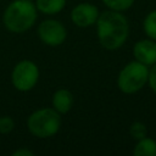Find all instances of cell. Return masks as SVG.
<instances>
[{
    "mask_svg": "<svg viewBox=\"0 0 156 156\" xmlns=\"http://www.w3.org/2000/svg\"><path fill=\"white\" fill-rule=\"evenodd\" d=\"M102 1L108 9L115 11H124L129 9L134 2V0H102Z\"/></svg>",
    "mask_w": 156,
    "mask_h": 156,
    "instance_id": "cell-13",
    "label": "cell"
},
{
    "mask_svg": "<svg viewBox=\"0 0 156 156\" xmlns=\"http://www.w3.org/2000/svg\"><path fill=\"white\" fill-rule=\"evenodd\" d=\"M96 26L99 41L107 50L121 48L128 38V21L119 11L111 10L102 12L96 20Z\"/></svg>",
    "mask_w": 156,
    "mask_h": 156,
    "instance_id": "cell-1",
    "label": "cell"
},
{
    "mask_svg": "<svg viewBox=\"0 0 156 156\" xmlns=\"http://www.w3.org/2000/svg\"><path fill=\"white\" fill-rule=\"evenodd\" d=\"M12 155H13V156H32L33 152L29 151V150H27V149H18V150H16Z\"/></svg>",
    "mask_w": 156,
    "mask_h": 156,
    "instance_id": "cell-17",
    "label": "cell"
},
{
    "mask_svg": "<svg viewBox=\"0 0 156 156\" xmlns=\"http://www.w3.org/2000/svg\"><path fill=\"white\" fill-rule=\"evenodd\" d=\"M39 78V69L37 65L29 60L18 62L12 71V84L20 91H28L37 84Z\"/></svg>",
    "mask_w": 156,
    "mask_h": 156,
    "instance_id": "cell-5",
    "label": "cell"
},
{
    "mask_svg": "<svg viewBox=\"0 0 156 156\" xmlns=\"http://www.w3.org/2000/svg\"><path fill=\"white\" fill-rule=\"evenodd\" d=\"M144 30L150 39L156 40V10L150 12L144 20Z\"/></svg>",
    "mask_w": 156,
    "mask_h": 156,
    "instance_id": "cell-12",
    "label": "cell"
},
{
    "mask_svg": "<svg viewBox=\"0 0 156 156\" xmlns=\"http://www.w3.org/2000/svg\"><path fill=\"white\" fill-rule=\"evenodd\" d=\"M147 82H149V84H150V88L156 93V63L152 65V68L149 71Z\"/></svg>",
    "mask_w": 156,
    "mask_h": 156,
    "instance_id": "cell-16",
    "label": "cell"
},
{
    "mask_svg": "<svg viewBox=\"0 0 156 156\" xmlns=\"http://www.w3.org/2000/svg\"><path fill=\"white\" fill-rule=\"evenodd\" d=\"M149 78V68L146 65L133 61L129 62L118 76V88L121 91L126 94H133L139 91L147 82Z\"/></svg>",
    "mask_w": 156,
    "mask_h": 156,
    "instance_id": "cell-4",
    "label": "cell"
},
{
    "mask_svg": "<svg viewBox=\"0 0 156 156\" xmlns=\"http://www.w3.org/2000/svg\"><path fill=\"white\" fill-rule=\"evenodd\" d=\"M73 104V95L66 89H58L52 96L54 108L60 113H66L71 110Z\"/></svg>",
    "mask_w": 156,
    "mask_h": 156,
    "instance_id": "cell-9",
    "label": "cell"
},
{
    "mask_svg": "<svg viewBox=\"0 0 156 156\" xmlns=\"http://www.w3.org/2000/svg\"><path fill=\"white\" fill-rule=\"evenodd\" d=\"M134 57L136 61L150 66L156 63V43L150 39H144L138 41L133 49Z\"/></svg>",
    "mask_w": 156,
    "mask_h": 156,
    "instance_id": "cell-8",
    "label": "cell"
},
{
    "mask_svg": "<svg viewBox=\"0 0 156 156\" xmlns=\"http://www.w3.org/2000/svg\"><path fill=\"white\" fill-rule=\"evenodd\" d=\"M66 5V0H37V10L43 13L54 15L60 12Z\"/></svg>",
    "mask_w": 156,
    "mask_h": 156,
    "instance_id": "cell-10",
    "label": "cell"
},
{
    "mask_svg": "<svg viewBox=\"0 0 156 156\" xmlns=\"http://www.w3.org/2000/svg\"><path fill=\"white\" fill-rule=\"evenodd\" d=\"M37 20V6L29 0H16L4 12V24L13 33L28 30Z\"/></svg>",
    "mask_w": 156,
    "mask_h": 156,
    "instance_id": "cell-2",
    "label": "cell"
},
{
    "mask_svg": "<svg viewBox=\"0 0 156 156\" xmlns=\"http://www.w3.org/2000/svg\"><path fill=\"white\" fill-rule=\"evenodd\" d=\"M135 156H156V141L151 138L139 139L134 149Z\"/></svg>",
    "mask_w": 156,
    "mask_h": 156,
    "instance_id": "cell-11",
    "label": "cell"
},
{
    "mask_svg": "<svg viewBox=\"0 0 156 156\" xmlns=\"http://www.w3.org/2000/svg\"><path fill=\"white\" fill-rule=\"evenodd\" d=\"M38 35L43 43L56 46L65 41L66 29L63 24L56 20H45L40 23L38 28Z\"/></svg>",
    "mask_w": 156,
    "mask_h": 156,
    "instance_id": "cell-6",
    "label": "cell"
},
{
    "mask_svg": "<svg viewBox=\"0 0 156 156\" xmlns=\"http://www.w3.org/2000/svg\"><path fill=\"white\" fill-rule=\"evenodd\" d=\"M130 135L134 138V139H143L144 136H146V127L141 123V122H135L130 126Z\"/></svg>",
    "mask_w": 156,
    "mask_h": 156,
    "instance_id": "cell-14",
    "label": "cell"
},
{
    "mask_svg": "<svg viewBox=\"0 0 156 156\" xmlns=\"http://www.w3.org/2000/svg\"><path fill=\"white\" fill-rule=\"evenodd\" d=\"M98 17H99L98 7L87 2L77 5L71 12L72 22L78 27H89L96 22Z\"/></svg>",
    "mask_w": 156,
    "mask_h": 156,
    "instance_id": "cell-7",
    "label": "cell"
},
{
    "mask_svg": "<svg viewBox=\"0 0 156 156\" xmlns=\"http://www.w3.org/2000/svg\"><path fill=\"white\" fill-rule=\"evenodd\" d=\"M29 132L38 138H49L56 134L61 126V117L55 108H41L28 118Z\"/></svg>",
    "mask_w": 156,
    "mask_h": 156,
    "instance_id": "cell-3",
    "label": "cell"
},
{
    "mask_svg": "<svg viewBox=\"0 0 156 156\" xmlns=\"http://www.w3.org/2000/svg\"><path fill=\"white\" fill-rule=\"evenodd\" d=\"M15 127V122L11 117L9 116H4V117H0V133L2 134H6V133H10Z\"/></svg>",
    "mask_w": 156,
    "mask_h": 156,
    "instance_id": "cell-15",
    "label": "cell"
}]
</instances>
